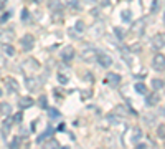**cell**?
<instances>
[{"instance_id": "1", "label": "cell", "mask_w": 165, "mask_h": 149, "mask_svg": "<svg viewBox=\"0 0 165 149\" xmlns=\"http://www.w3.org/2000/svg\"><path fill=\"white\" fill-rule=\"evenodd\" d=\"M20 45L25 51H30V50H33V46H35V38H33V35H30V33H27L20 40Z\"/></svg>"}, {"instance_id": "2", "label": "cell", "mask_w": 165, "mask_h": 149, "mask_svg": "<svg viewBox=\"0 0 165 149\" xmlns=\"http://www.w3.org/2000/svg\"><path fill=\"white\" fill-rule=\"evenodd\" d=\"M152 68L157 70V71H163L165 70V56L162 53L155 55L152 58Z\"/></svg>"}, {"instance_id": "3", "label": "cell", "mask_w": 165, "mask_h": 149, "mask_svg": "<svg viewBox=\"0 0 165 149\" xmlns=\"http://www.w3.org/2000/svg\"><path fill=\"white\" fill-rule=\"evenodd\" d=\"M22 70H23V71H28V73H35V71H38V63H36V60L27 58V60L22 63Z\"/></svg>"}, {"instance_id": "4", "label": "cell", "mask_w": 165, "mask_h": 149, "mask_svg": "<svg viewBox=\"0 0 165 149\" xmlns=\"http://www.w3.org/2000/svg\"><path fill=\"white\" fill-rule=\"evenodd\" d=\"M98 55H99V53L94 50V48H88V50H84V51L81 53V60H82V61H88V63H89V61L98 60Z\"/></svg>"}, {"instance_id": "5", "label": "cell", "mask_w": 165, "mask_h": 149, "mask_svg": "<svg viewBox=\"0 0 165 149\" xmlns=\"http://www.w3.org/2000/svg\"><path fill=\"white\" fill-rule=\"evenodd\" d=\"M15 38V32L13 30H0V43H10Z\"/></svg>"}, {"instance_id": "6", "label": "cell", "mask_w": 165, "mask_h": 149, "mask_svg": "<svg viewBox=\"0 0 165 149\" xmlns=\"http://www.w3.org/2000/svg\"><path fill=\"white\" fill-rule=\"evenodd\" d=\"M104 83H108L109 86H117L119 83H121V76L117 75V73H108L106 75V78H104Z\"/></svg>"}, {"instance_id": "7", "label": "cell", "mask_w": 165, "mask_h": 149, "mask_svg": "<svg viewBox=\"0 0 165 149\" xmlns=\"http://www.w3.org/2000/svg\"><path fill=\"white\" fill-rule=\"evenodd\" d=\"M152 46L157 48V50L165 46V33H157V35L152 38Z\"/></svg>"}, {"instance_id": "8", "label": "cell", "mask_w": 165, "mask_h": 149, "mask_svg": "<svg viewBox=\"0 0 165 149\" xmlns=\"http://www.w3.org/2000/svg\"><path fill=\"white\" fill-rule=\"evenodd\" d=\"M73 58H74V48L68 45L66 48H63V51H61V60L63 61H71Z\"/></svg>"}, {"instance_id": "9", "label": "cell", "mask_w": 165, "mask_h": 149, "mask_svg": "<svg viewBox=\"0 0 165 149\" xmlns=\"http://www.w3.org/2000/svg\"><path fill=\"white\" fill-rule=\"evenodd\" d=\"M25 85H27V88L30 90V91H38L40 90V81H38L36 78H25Z\"/></svg>"}, {"instance_id": "10", "label": "cell", "mask_w": 165, "mask_h": 149, "mask_svg": "<svg viewBox=\"0 0 165 149\" xmlns=\"http://www.w3.org/2000/svg\"><path fill=\"white\" fill-rule=\"evenodd\" d=\"M98 61H99V65L103 66V68H109V66L112 65V58H111L109 55H104V53L98 55Z\"/></svg>"}, {"instance_id": "11", "label": "cell", "mask_w": 165, "mask_h": 149, "mask_svg": "<svg viewBox=\"0 0 165 149\" xmlns=\"http://www.w3.org/2000/svg\"><path fill=\"white\" fill-rule=\"evenodd\" d=\"M5 83H7V88H8L10 93H17L18 88H20L18 83H17V80H13L12 76H7V78H5Z\"/></svg>"}, {"instance_id": "12", "label": "cell", "mask_w": 165, "mask_h": 149, "mask_svg": "<svg viewBox=\"0 0 165 149\" xmlns=\"http://www.w3.org/2000/svg\"><path fill=\"white\" fill-rule=\"evenodd\" d=\"M147 98H145V104L147 106H155V104L159 103V94L157 93H152V94H145Z\"/></svg>"}, {"instance_id": "13", "label": "cell", "mask_w": 165, "mask_h": 149, "mask_svg": "<svg viewBox=\"0 0 165 149\" xmlns=\"http://www.w3.org/2000/svg\"><path fill=\"white\" fill-rule=\"evenodd\" d=\"M20 108L22 109H25V108H30V106H33V98H30V96H23V98H20Z\"/></svg>"}, {"instance_id": "14", "label": "cell", "mask_w": 165, "mask_h": 149, "mask_svg": "<svg viewBox=\"0 0 165 149\" xmlns=\"http://www.w3.org/2000/svg\"><path fill=\"white\" fill-rule=\"evenodd\" d=\"M132 28H134L135 35H142V33H144V28H145V22H144V20H137V22L132 25Z\"/></svg>"}, {"instance_id": "15", "label": "cell", "mask_w": 165, "mask_h": 149, "mask_svg": "<svg viewBox=\"0 0 165 149\" xmlns=\"http://www.w3.org/2000/svg\"><path fill=\"white\" fill-rule=\"evenodd\" d=\"M43 149H60V142H58L56 139L50 138L45 144H43Z\"/></svg>"}, {"instance_id": "16", "label": "cell", "mask_w": 165, "mask_h": 149, "mask_svg": "<svg viewBox=\"0 0 165 149\" xmlns=\"http://www.w3.org/2000/svg\"><path fill=\"white\" fill-rule=\"evenodd\" d=\"M0 113H2L3 116H8V114L12 113V106H10V103H0Z\"/></svg>"}, {"instance_id": "17", "label": "cell", "mask_w": 165, "mask_h": 149, "mask_svg": "<svg viewBox=\"0 0 165 149\" xmlns=\"http://www.w3.org/2000/svg\"><path fill=\"white\" fill-rule=\"evenodd\" d=\"M20 146H22L20 136H13V139L10 141V144H8V147H10V149H20Z\"/></svg>"}, {"instance_id": "18", "label": "cell", "mask_w": 165, "mask_h": 149, "mask_svg": "<svg viewBox=\"0 0 165 149\" xmlns=\"http://www.w3.org/2000/svg\"><path fill=\"white\" fill-rule=\"evenodd\" d=\"M10 126H12V121L10 119H7V121H3L2 123V133H3V136H8V133H10Z\"/></svg>"}, {"instance_id": "19", "label": "cell", "mask_w": 165, "mask_h": 149, "mask_svg": "<svg viewBox=\"0 0 165 149\" xmlns=\"http://www.w3.org/2000/svg\"><path fill=\"white\" fill-rule=\"evenodd\" d=\"M134 88H135V91H137V93H140V94H147V86H145L144 83H135L134 85Z\"/></svg>"}, {"instance_id": "20", "label": "cell", "mask_w": 165, "mask_h": 149, "mask_svg": "<svg viewBox=\"0 0 165 149\" xmlns=\"http://www.w3.org/2000/svg\"><path fill=\"white\" fill-rule=\"evenodd\" d=\"M132 133H134V134H132V142H137L139 139L142 138V131H140L139 128H134V129H132Z\"/></svg>"}, {"instance_id": "21", "label": "cell", "mask_w": 165, "mask_h": 149, "mask_svg": "<svg viewBox=\"0 0 165 149\" xmlns=\"http://www.w3.org/2000/svg\"><path fill=\"white\" fill-rule=\"evenodd\" d=\"M3 51H5L8 56H13V55H15V48H13L10 43H5V45H3Z\"/></svg>"}, {"instance_id": "22", "label": "cell", "mask_w": 165, "mask_h": 149, "mask_svg": "<svg viewBox=\"0 0 165 149\" xmlns=\"http://www.w3.org/2000/svg\"><path fill=\"white\" fill-rule=\"evenodd\" d=\"M48 116H50L51 119H58L61 116V113L58 111V109H55V108H50V109H48Z\"/></svg>"}, {"instance_id": "23", "label": "cell", "mask_w": 165, "mask_h": 149, "mask_svg": "<svg viewBox=\"0 0 165 149\" xmlns=\"http://www.w3.org/2000/svg\"><path fill=\"white\" fill-rule=\"evenodd\" d=\"M50 7H51V10H53V12L61 10V3H60V0H50Z\"/></svg>"}, {"instance_id": "24", "label": "cell", "mask_w": 165, "mask_h": 149, "mask_svg": "<svg viewBox=\"0 0 165 149\" xmlns=\"http://www.w3.org/2000/svg\"><path fill=\"white\" fill-rule=\"evenodd\" d=\"M121 17H122L124 22H130V20H132V13H130V10H122V12H121Z\"/></svg>"}, {"instance_id": "25", "label": "cell", "mask_w": 165, "mask_h": 149, "mask_svg": "<svg viewBox=\"0 0 165 149\" xmlns=\"http://www.w3.org/2000/svg\"><path fill=\"white\" fill-rule=\"evenodd\" d=\"M50 134H51V128H48V129H46L45 133H43V134H40V136H38L36 142H43V141H45V138H46V136H50Z\"/></svg>"}, {"instance_id": "26", "label": "cell", "mask_w": 165, "mask_h": 149, "mask_svg": "<svg viewBox=\"0 0 165 149\" xmlns=\"http://www.w3.org/2000/svg\"><path fill=\"white\" fill-rule=\"evenodd\" d=\"M114 35H116V37H117V38H119V40H122V38H124V35H125V33H124V30H122V28H119V27H114Z\"/></svg>"}, {"instance_id": "27", "label": "cell", "mask_w": 165, "mask_h": 149, "mask_svg": "<svg viewBox=\"0 0 165 149\" xmlns=\"http://www.w3.org/2000/svg\"><path fill=\"white\" fill-rule=\"evenodd\" d=\"M152 86H154V90H160V88H163V81L162 80H152Z\"/></svg>"}, {"instance_id": "28", "label": "cell", "mask_w": 165, "mask_h": 149, "mask_svg": "<svg viewBox=\"0 0 165 149\" xmlns=\"http://www.w3.org/2000/svg\"><path fill=\"white\" fill-rule=\"evenodd\" d=\"M12 15H13L12 12H5L2 17H0V23H7L8 20H10V17H12Z\"/></svg>"}, {"instance_id": "29", "label": "cell", "mask_w": 165, "mask_h": 149, "mask_svg": "<svg viewBox=\"0 0 165 149\" xmlns=\"http://www.w3.org/2000/svg\"><path fill=\"white\" fill-rule=\"evenodd\" d=\"M22 20L23 22H30V12H28L27 8H23V10H22Z\"/></svg>"}, {"instance_id": "30", "label": "cell", "mask_w": 165, "mask_h": 149, "mask_svg": "<svg viewBox=\"0 0 165 149\" xmlns=\"http://www.w3.org/2000/svg\"><path fill=\"white\" fill-rule=\"evenodd\" d=\"M157 133H159V138H163L165 139V124H160L159 129H157Z\"/></svg>"}, {"instance_id": "31", "label": "cell", "mask_w": 165, "mask_h": 149, "mask_svg": "<svg viewBox=\"0 0 165 149\" xmlns=\"http://www.w3.org/2000/svg\"><path fill=\"white\" fill-rule=\"evenodd\" d=\"M74 28H76V30H78V32H79V33H82V32H84V23H82L81 20H79V22H76V25H74Z\"/></svg>"}, {"instance_id": "32", "label": "cell", "mask_w": 165, "mask_h": 149, "mask_svg": "<svg viewBox=\"0 0 165 149\" xmlns=\"http://www.w3.org/2000/svg\"><path fill=\"white\" fill-rule=\"evenodd\" d=\"M38 103H40V106H41L43 109H46V108H48V101H46V96H41V98H40V101H38Z\"/></svg>"}, {"instance_id": "33", "label": "cell", "mask_w": 165, "mask_h": 149, "mask_svg": "<svg viewBox=\"0 0 165 149\" xmlns=\"http://www.w3.org/2000/svg\"><path fill=\"white\" fill-rule=\"evenodd\" d=\"M58 81H60L61 85H66L68 81H70V78H68V76H65V75H58Z\"/></svg>"}, {"instance_id": "34", "label": "cell", "mask_w": 165, "mask_h": 149, "mask_svg": "<svg viewBox=\"0 0 165 149\" xmlns=\"http://www.w3.org/2000/svg\"><path fill=\"white\" fill-rule=\"evenodd\" d=\"M116 113L121 114V116H125V114H127V111H125L124 106H117V108H116Z\"/></svg>"}, {"instance_id": "35", "label": "cell", "mask_w": 165, "mask_h": 149, "mask_svg": "<svg viewBox=\"0 0 165 149\" xmlns=\"http://www.w3.org/2000/svg\"><path fill=\"white\" fill-rule=\"evenodd\" d=\"M159 7H160V3H159V0H154V3H152V13H155L159 10Z\"/></svg>"}, {"instance_id": "36", "label": "cell", "mask_w": 165, "mask_h": 149, "mask_svg": "<svg viewBox=\"0 0 165 149\" xmlns=\"http://www.w3.org/2000/svg\"><path fill=\"white\" fill-rule=\"evenodd\" d=\"M22 116H23L22 113H17L15 116H13V119H12V121H13V123H20V121H22Z\"/></svg>"}, {"instance_id": "37", "label": "cell", "mask_w": 165, "mask_h": 149, "mask_svg": "<svg viewBox=\"0 0 165 149\" xmlns=\"http://www.w3.org/2000/svg\"><path fill=\"white\" fill-rule=\"evenodd\" d=\"M53 18H55V22H61V12L60 10L55 12V13H53Z\"/></svg>"}, {"instance_id": "38", "label": "cell", "mask_w": 165, "mask_h": 149, "mask_svg": "<svg viewBox=\"0 0 165 149\" xmlns=\"http://www.w3.org/2000/svg\"><path fill=\"white\" fill-rule=\"evenodd\" d=\"M98 2H99L101 7H106V5H109V3H111V0H98Z\"/></svg>"}, {"instance_id": "39", "label": "cell", "mask_w": 165, "mask_h": 149, "mask_svg": "<svg viewBox=\"0 0 165 149\" xmlns=\"http://www.w3.org/2000/svg\"><path fill=\"white\" fill-rule=\"evenodd\" d=\"M139 50H140L139 43H134V46H130V51H139Z\"/></svg>"}, {"instance_id": "40", "label": "cell", "mask_w": 165, "mask_h": 149, "mask_svg": "<svg viewBox=\"0 0 165 149\" xmlns=\"http://www.w3.org/2000/svg\"><path fill=\"white\" fill-rule=\"evenodd\" d=\"M108 121H111V123H117L119 119H117V118H114V116H108Z\"/></svg>"}, {"instance_id": "41", "label": "cell", "mask_w": 165, "mask_h": 149, "mask_svg": "<svg viewBox=\"0 0 165 149\" xmlns=\"http://www.w3.org/2000/svg\"><path fill=\"white\" fill-rule=\"evenodd\" d=\"M5 5H7V0H0V10L5 8Z\"/></svg>"}, {"instance_id": "42", "label": "cell", "mask_w": 165, "mask_h": 149, "mask_svg": "<svg viewBox=\"0 0 165 149\" xmlns=\"http://www.w3.org/2000/svg\"><path fill=\"white\" fill-rule=\"evenodd\" d=\"M135 149H145V144H139V146L135 147Z\"/></svg>"}, {"instance_id": "43", "label": "cell", "mask_w": 165, "mask_h": 149, "mask_svg": "<svg viewBox=\"0 0 165 149\" xmlns=\"http://www.w3.org/2000/svg\"><path fill=\"white\" fill-rule=\"evenodd\" d=\"M33 2H35V3H40V2H41V0H33Z\"/></svg>"}, {"instance_id": "44", "label": "cell", "mask_w": 165, "mask_h": 149, "mask_svg": "<svg viewBox=\"0 0 165 149\" xmlns=\"http://www.w3.org/2000/svg\"><path fill=\"white\" fill-rule=\"evenodd\" d=\"M163 23H165V15H163Z\"/></svg>"}, {"instance_id": "45", "label": "cell", "mask_w": 165, "mask_h": 149, "mask_svg": "<svg viewBox=\"0 0 165 149\" xmlns=\"http://www.w3.org/2000/svg\"><path fill=\"white\" fill-rule=\"evenodd\" d=\"M63 149H70V147H63Z\"/></svg>"}]
</instances>
